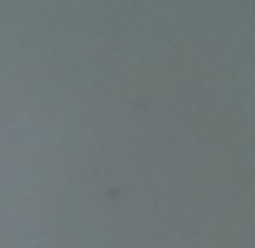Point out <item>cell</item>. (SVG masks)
I'll list each match as a JSON object with an SVG mask.
<instances>
[]
</instances>
